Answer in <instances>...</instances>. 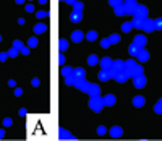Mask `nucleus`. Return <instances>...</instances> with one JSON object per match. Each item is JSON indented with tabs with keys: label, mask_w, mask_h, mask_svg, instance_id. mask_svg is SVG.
Here are the masks:
<instances>
[{
	"label": "nucleus",
	"mask_w": 162,
	"mask_h": 141,
	"mask_svg": "<svg viewBox=\"0 0 162 141\" xmlns=\"http://www.w3.org/2000/svg\"><path fill=\"white\" fill-rule=\"evenodd\" d=\"M89 107H91V110H92V112L99 114V112L106 107V104H104V97H101V96H91Z\"/></svg>",
	"instance_id": "obj_1"
},
{
	"label": "nucleus",
	"mask_w": 162,
	"mask_h": 141,
	"mask_svg": "<svg viewBox=\"0 0 162 141\" xmlns=\"http://www.w3.org/2000/svg\"><path fill=\"white\" fill-rule=\"evenodd\" d=\"M73 86H76V88H78L81 92H88V91H89L91 83H88L84 78H76V81H75V84H73Z\"/></svg>",
	"instance_id": "obj_2"
},
{
	"label": "nucleus",
	"mask_w": 162,
	"mask_h": 141,
	"mask_svg": "<svg viewBox=\"0 0 162 141\" xmlns=\"http://www.w3.org/2000/svg\"><path fill=\"white\" fill-rule=\"evenodd\" d=\"M123 5H125V10H127V15H135L136 7H138L136 0H125Z\"/></svg>",
	"instance_id": "obj_3"
},
{
	"label": "nucleus",
	"mask_w": 162,
	"mask_h": 141,
	"mask_svg": "<svg viewBox=\"0 0 162 141\" xmlns=\"http://www.w3.org/2000/svg\"><path fill=\"white\" fill-rule=\"evenodd\" d=\"M136 65H138V63H136L135 60H127V62H125V72H127V75H128V76L133 78V73H135Z\"/></svg>",
	"instance_id": "obj_4"
},
{
	"label": "nucleus",
	"mask_w": 162,
	"mask_h": 141,
	"mask_svg": "<svg viewBox=\"0 0 162 141\" xmlns=\"http://www.w3.org/2000/svg\"><path fill=\"white\" fill-rule=\"evenodd\" d=\"M133 84H135V88L141 89L146 86V76L144 75H140V76H133Z\"/></svg>",
	"instance_id": "obj_5"
},
{
	"label": "nucleus",
	"mask_w": 162,
	"mask_h": 141,
	"mask_svg": "<svg viewBox=\"0 0 162 141\" xmlns=\"http://www.w3.org/2000/svg\"><path fill=\"white\" fill-rule=\"evenodd\" d=\"M133 16H138V18H143L146 19L147 18V7H144V5H138L136 7V12Z\"/></svg>",
	"instance_id": "obj_6"
},
{
	"label": "nucleus",
	"mask_w": 162,
	"mask_h": 141,
	"mask_svg": "<svg viewBox=\"0 0 162 141\" xmlns=\"http://www.w3.org/2000/svg\"><path fill=\"white\" fill-rule=\"evenodd\" d=\"M154 29H156V21H154V19H149V18L144 19L143 31H146V33H152Z\"/></svg>",
	"instance_id": "obj_7"
},
{
	"label": "nucleus",
	"mask_w": 162,
	"mask_h": 141,
	"mask_svg": "<svg viewBox=\"0 0 162 141\" xmlns=\"http://www.w3.org/2000/svg\"><path fill=\"white\" fill-rule=\"evenodd\" d=\"M146 42H147V39L144 38V36H141V34H138L135 39H133V44H135V46H138L140 49H143V47L146 46Z\"/></svg>",
	"instance_id": "obj_8"
},
{
	"label": "nucleus",
	"mask_w": 162,
	"mask_h": 141,
	"mask_svg": "<svg viewBox=\"0 0 162 141\" xmlns=\"http://www.w3.org/2000/svg\"><path fill=\"white\" fill-rule=\"evenodd\" d=\"M136 57H138V60H140L141 63H143V62H147V60H149V52L143 47V49H140V52H138Z\"/></svg>",
	"instance_id": "obj_9"
},
{
	"label": "nucleus",
	"mask_w": 162,
	"mask_h": 141,
	"mask_svg": "<svg viewBox=\"0 0 162 141\" xmlns=\"http://www.w3.org/2000/svg\"><path fill=\"white\" fill-rule=\"evenodd\" d=\"M128 78H130V76L127 75V72L123 70V72L115 73V76H113V80H115V81H118V83H125V81L128 80Z\"/></svg>",
	"instance_id": "obj_10"
},
{
	"label": "nucleus",
	"mask_w": 162,
	"mask_h": 141,
	"mask_svg": "<svg viewBox=\"0 0 162 141\" xmlns=\"http://www.w3.org/2000/svg\"><path fill=\"white\" fill-rule=\"evenodd\" d=\"M112 63H113V60H112V58H109V57H104L101 60L102 70H110V68H112Z\"/></svg>",
	"instance_id": "obj_11"
},
{
	"label": "nucleus",
	"mask_w": 162,
	"mask_h": 141,
	"mask_svg": "<svg viewBox=\"0 0 162 141\" xmlns=\"http://www.w3.org/2000/svg\"><path fill=\"white\" fill-rule=\"evenodd\" d=\"M115 96L113 94H107V96H104V104H106V107H112L113 104H115Z\"/></svg>",
	"instance_id": "obj_12"
},
{
	"label": "nucleus",
	"mask_w": 162,
	"mask_h": 141,
	"mask_svg": "<svg viewBox=\"0 0 162 141\" xmlns=\"http://www.w3.org/2000/svg\"><path fill=\"white\" fill-rule=\"evenodd\" d=\"M122 135H123V130H122L120 126H112V128H110V136L112 138H120Z\"/></svg>",
	"instance_id": "obj_13"
},
{
	"label": "nucleus",
	"mask_w": 162,
	"mask_h": 141,
	"mask_svg": "<svg viewBox=\"0 0 162 141\" xmlns=\"http://www.w3.org/2000/svg\"><path fill=\"white\" fill-rule=\"evenodd\" d=\"M83 38H84V34L81 33V31H73L72 33V41L73 42H81Z\"/></svg>",
	"instance_id": "obj_14"
},
{
	"label": "nucleus",
	"mask_w": 162,
	"mask_h": 141,
	"mask_svg": "<svg viewBox=\"0 0 162 141\" xmlns=\"http://www.w3.org/2000/svg\"><path fill=\"white\" fill-rule=\"evenodd\" d=\"M131 23H133V28H136V29H143L144 19H143V18H138V16H135Z\"/></svg>",
	"instance_id": "obj_15"
},
{
	"label": "nucleus",
	"mask_w": 162,
	"mask_h": 141,
	"mask_svg": "<svg viewBox=\"0 0 162 141\" xmlns=\"http://www.w3.org/2000/svg\"><path fill=\"white\" fill-rule=\"evenodd\" d=\"M144 102H146V101H144L143 96H135V97H133V106L135 107H143Z\"/></svg>",
	"instance_id": "obj_16"
},
{
	"label": "nucleus",
	"mask_w": 162,
	"mask_h": 141,
	"mask_svg": "<svg viewBox=\"0 0 162 141\" xmlns=\"http://www.w3.org/2000/svg\"><path fill=\"white\" fill-rule=\"evenodd\" d=\"M113 13L117 16H123V15H127V10H125V5L122 3V5H117V7L113 8Z\"/></svg>",
	"instance_id": "obj_17"
},
{
	"label": "nucleus",
	"mask_w": 162,
	"mask_h": 141,
	"mask_svg": "<svg viewBox=\"0 0 162 141\" xmlns=\"http://www.w3.org/2000/svg\"><path fill=\"white\" fill-rule=\"evenodd\" d=\"M97 78L101 81H109L112 76H110V73L107 72V70H101V72H99V75H97Z\"/></svg>",
	"instance_id": "obj_18"
},
{
	"label": "nucleus",
	"mask_w": 162,
	"mask_h": 141,
	"mask_svg": "<svg viewBox=\"0 0 162 141\" xmlns=\"http://www.w3.org/2000/svg\"><path fill=\"white\" fill-rule=\"evenodd\" d=\"M99 92H101V88H99L97 84H91L89 86V91H88L89 96H99Z\"/></svg>",
	"instance_id": "obj_19"
},
{
	"label": "nucleus",
	"mask_w": 162,
	"mask_h": 141,
	"mask_svg": "<svg viewBox=\"0 0 162 141\" xmlns=\"http://www.w3.org/2000/svg\"><path fill=\"white\" fill-rule=\"evenodd\" d=\"M70 19H72L73 23H79V21L83 19V15H81V12H73L72 15H70Z\"/></svg>",
	"instance_id": "obj_20"
},
{
	"label": "nucleus",
	"mask_w": 162,
	"mask_h": 141,
	"mask_svg": "<svg viewBox=\"0 0 162 141\" xmlns=\"http://www.w3.org/2000/svg\"><path fill=\"white\" fill-rule=\"evenodd\" d=\"M58 138H60V140H72V135L68 133L67 130H63V128H60L58 130Z\"/></svg>",
	"instance_id": "obj_21"
},
{
	"label": "nucleus",
	"mask_w": 162,
	"mask_h": 141,
	"mask_svg": "<svg viewBox=\"0 0 162 141\" xmlns=\"http://www.w3.org/2000/svg\"><path fill=\"white\" fill-rule=\"evenodd\" d=\"M45 29H47V26H45L44 23H38L34 26V33H36V34H42V33H45Z\"/></svg>",
	"instance_id": "obj_22"
},
{
	"label": "nucleus",
	"mask_w": 162,
	"mask_h": 141,
	"mask_svg": "<svg viewBox=\"0 0 162 141\" xmlns=\"http://www.w3.org/2000/svg\"><path fill=\"white\" fill-rule=\"evenodd\" d=\"M138 52H140V47L138 46H135V44H130V47H128V53L130 55H138Z\"/></svg>",
	"instance_id": "obj_23"
},
{
	"label": "nucleus",
	"mask_w": 162,
	"mask_h": 141,
	"mask_svg": "<svg viewBox=\"0 0 162 141\" xmlns=\"http://www.w3.org/2000/svg\"><path fill=\"white\" fill-rule=\"evenodd\" d=\"M73 73H75L76 78H84V76H86V70H84V68H75V70H73Z\"/></svg>",
	"instance_id": "obj_24"
},
{
	"label": "nucleus",
	"mask_w": 162,
	"mask_h": 141,
	"mask_svg": "<svg viewBox=\"0 0 162 141\" xmlns=\"http://www.w3.org/2000/svg\"><path fill=\"white\" fill-rule=\"evenodd\" d=\"M67 49H68V41L60 39V41H58V50H60V52H65Z\"/></svg>",
	"instance_id": "obj_25"
},
{
	"label": "nucleus",
	"mask_w": 162,
	"mask_h": 141,
	"mask_svg": "<svg viewBox=\"0 0 162 141\" xmlns=\"http://www.w3.org/2000/svg\"><path fill=\"white\" fill-rule=\"evenodd\" d=\"M131 29H133V23H130V21L122 24V31H123V33H130Z\"/></svg>",
	"instance_id": "obj_26"
},
{
	"label": "nucleus",
	"mask_w": 162,
	"mask_h": 141,
	"mask_svg": "<svg viewBox=\"0 0 162 141\" xmlns=\"http://www.w3.org/2000/svg\"><path fill=\"white\" fill-rule=\"evenodd\" d=\"M62 75H63L65 78L72 76V75H73V70L70 68V67H63V68H62Z\"/></svg>",
	"instance_id": "obj_27"
},
{
	"label": "nucleus",
	"mask_w": 162,
	"mask_h": 141,
	"mask_svg": "<svg viewBox=\"0 0 162 141\" xmlns=\"http://www.w3.org/2000/svg\"><path fill=\"white\" fill-rule=\"evenodd\" d=\"M86 39H88V41H91V42L96 41V39H97V33H96V31H89V33L86 34Z\"/></svg>",
	"instance_id": "obj_28"
},
{
	"label": "nucleus",
	"mask_w": 162,
	"mask_h": 141,
	"mask_svg": "<svg viewBox=\"0 0 162 141\" xmlns=\"http://www.w3.org/2000/svg\"><path fill=\"white\" fill-rule=\"evenodd\" d=\"M109 41H110V44H118V42H120V36L118 34H110Z\"/></svg>",
	"instance_id": "obj_29"
},
{
	"label": "nucleus",
	"mask_w": 162,
	"mask_h": 141,
	"mask_svg": "<svg viewBox=\"0 0 162 141\" xmlns=\"http://www.w3.org/2000/svg\"><path fill=\"white\" fill-rule=\"evenodd\" d=\"M154 112H156V114H162V97L157 101V104L154 106Z\"/></svg>",
	"instance_id": "obj_30"
},
{
	"label": "nucleus",
	"mask_w": 162,
	"mask_h": 141,
	"mask_svg": "<svg viewBox=\"0 0 162 141\" xmlns=\"http://www.w3.org/2000/svg\"><path fill=\"white\" fill-rule=\"evenodd\" d=\"M75 81H76V76H75V73H73L72 76L65 78V84H68V86H72V84H75Z\"/></svg>",
	"instance_id": "obj_31"
},
{
	"label": "nucleus",
	"mask_w": 162,
	"mask_h": 141,
	"mask_svg": "<svg viewBox=\"0 0 162 141\" xmlns=\"http://www.w3.org/2000/svg\"><path fill=\"white\" fill-rule=\"evenodd\" d=\"M18 53H19V50H18V49H16V47H11V49H10V50H8V57H11V58H15V57H16V55H18Z\"/></svg>",
	"instance_id": "obj_32"
},
{
	"label": "nucleus",
	"mask_w": 162,
	"mask_h": 141,
	"mask_svg": "<svg viewBox=\"0 0 162 141\" xmlns=\"http://www.w3.org/2000/svg\"><path fill=\"white\" fill-rule=\"evenodd\" d=\"M140 75H144L143 67H141V65H136V68H135V73H133V76H140Z\"/></svg>",
	"instance_id": "obj_33"
},
{
	"label": "nucleus",
	"mask_w": 162,
	"mask_h": 141,
	"mask_svg": "<svg viewBox=\"0 0 162 141\" xmlns=\"http://www.w3.org/2000/svg\"><path fill=\"white\" fill-rule=\"evenodd\" d=\"M97 57H96V55H89V57H88V65H91V67H92V65H96L97 63Z\"/></svg>",
	"instance_id": "obj_34"
},
{
	"label": "nucleus",
	"mask_w": 162,
	"mask_h": 141,
	"mask_svg": "<svg viewBox=\"0 0 162 141\" xmlns=\"http://www.w3.org/2000/svg\"><path fill=\"white\" fill-rule=\"evenodd\" d=\"M73 12H83V2H76L73 5Z\"/></svg>",
	"instance_id": "obj_35"
},
{
	"label": "nucleus",
	"mask_w": 162,
	"mask_h": 141,
	"mask_svg": "<svg viewBox=\"0 0 162 141\" xmlns=\"http://www.w3.org/2000/svg\"><path fill=\"white\" fill-rule=\"evenodd\" d=\"M36 46H38V39H36V38L28 39V47H36Z\"/></svg>",
	"instance_id": "obj_36"
},
{
	"label": "nucleus",
	"mask_w": 162,
	"mask_h": 141,
	"mask_svg": "<svg viewBox=\"0 0 162 141\" xmlns=\"http://www.w3.org/2000/svg\"><path fill=\"white\" fill-rule=\"evenodd\" d=\"M106 133H107V128L104 125L97 126V135H101V136H102V135H106Z\"/></svg>",
	"instance_id": "obj_37"
},
{
	"label": "nucleus",
	"mask_w": 162,
	"mask_h": 141,
	"mask_svg": "<svg viewBox=\"0 0 162 141\" xmlns=\"http://www.w3.org/2000/svg\"><path fill=\"white\" fill-rule=\"evenodd\" d=\"M109 3L112 5L113 8H115L117 5H122V3H123V0H109Z\"/></svg>",
	"instance_id": "obj_38"
},
{
	"label": "nucleus",
	"mask_w": 162,
	"mask_h": 141,
	"mask_svg": "<svg viewBox=\"0 0 162 141\" xmlns=\"http://www.w3.org/2000/svg\"><path fill=\"white\" fill-rule=\"evenodd\" d=\"M154 21H156V29L162 31V18H157V19H154Z\"/></svg>",
	"instance_id": "obj_39"
},
{
	"label": "nucleus",
	"mask_w": 162,
	"mask_h": 141,
	"mask_svg": "<svg viewBox=\"0 0 162 141\" xmlns=\"http://www.w3.org/2000/svg\"><path fill=\"white\" fill-rule=\"evenodd\" d=\"M101 46L104 47V49H107V47L110 46V41H109V38H107V39H102V41H101Z\"/></svg>",
	"instance_id": "obj_40"
},
{
	"label": "nucleus",
	"mask_w": 162,
	"mask_h": 141,
	"mask_svg": "<svg viewBox=\"0 0 162 141\" xmlns=\"http://www.w3.org/2000/svg\"><path fill=\"white\" fill-rule=\"evenodd\" d=\"M19 53H23V55H29V47L23 46L21 49H19Z\"/></svg>",
	"instance_id": "obj_41"
},
{
	"label": "nucleus",
	"mask_w": 162,
	"mask_h": 141,
	"mask_svg": "<svg viewBox=\"0 0 162 141\" xmlns=\"http://www.w3.org/2000/svg\"><path fill=\"white\" fill-rule=\"evenodd\" d=\"M47 15H49L47 12H36V16H38V18H45Z\"/></svg>",
	"instance_id": "obj_42"
},
{
	"label": "nucleus",
	"mask_w": 162,
	"mask_h": 141,
	"mask_svg": "<svg viewBox=\"0 0 162 141\" xmlns=\"http://www.w3.org/2000/svg\"><path fill=\"white\" fill-rule=\"evenodd\" d=\"M13 47H16V49H21V47H23V42L21 41H15V42H13Z\"/></svg>",
	"instance_id": "obj_43"
},
{
	"label": "nucleus",
	"mask_w": 162,
	"mask_h": 141,
	"mask_svg": "<svg viewBox=\"0 0 162 141\" xmlns=\"http://www.w3.org/2000/svg\"><path fill=\"white\" fill-rule=\"evenodd\" d=\"M7 57H8V52H2V53H0V62H5V60H7Z\"/></svg>",
	"instance_id": "obj_44"
},
{
	"label": "nucleus",
	"mask_w": 162,
	"mask_h": 141,
	"mask_svg": "<svg viewBox=\"0 0 162 141\" xmlns=\"http://www.w3.org/2000/svg\"><path fill=\"white\" fill-rule=\"evenodd\" d=\"M31 84H33L34 88H38V86H39V80H38V78H33V81H31Z\"/></svg>",
	"instance_id": "obj_45"
},
{
	"label": "nucleus",
	"mask_w": 162,
	"mask_h": 141,
	"mask_svg": "<svg viewBox=\"0 0 162 141\" xmlns=\"http://www.w3.org/2000/svg\"><path fill=\"white\" fill-rule=\"evenodd\" d=\"M11 123H13V122H11V118H5V120H3V125L5 126H10Z\"/></svg>",
	"instance_id": "obj_46"
},
{
	"label": "nucleus",
	"mask_w": 162,
	"mask_h": 141,
	"mask_svg": "<svg viewBox=\"0 0 162 141\" xmlns=\"http://www.w3.org/2000/svg\"><path fill=\"white\" fill-rule=\"evenodd\" d=\"M21 94H23V89H21V88H16V89H15V96H18V97H19Z\"/></svg>",
	"instance_id": "obj_47"
},
{
	"label": "nucleus",
	"mask_w": 162,
	"mask_h": 141,
	"mask_svg": "<svg viewBox=\"0 0 162 141\" xmlns=\"http://www.w3.org/2000/svg\"><path fill=\"white\" fill-rule=\"evenodd\" d=\"M63 62H65V57H63V53H60V55H58V63L63 65Z\"/></svg>",
	"instance_id": "obj_48"
},
{
	"label": "nucleus",
	"mask_w": 162,
	"mask_h": 141,
	"mask_svg": "<svg viewBox=\"0 0 162 141\" xmlns=\"http://www.w3.org/2000/svg\"><path fill=\"white\" fill-rule=\"evenodd\" d=\"M78 0H65V3H68V5H75Z\"/></svg>",
	"instance_id": "obj_49"
},
{
	"label": "nucleus",
	"mask_w": 162,
	"mask_h": 141,
	"mask_svg": "<svg viewBox=\"0 0 162 141\" xmlns=\"http://www.w3.org/2000/svg\"><path fill=\"white\" fill-rule=\"evenodd\" d=\"M26 12H34V7H33V5H26Z\"/></svg>",
	"instance_id": "obj_50"
},
{
	"label": "nucleus",
	"mask_w": 162,
	"mask_h": 141,
	"mask_svg": "<svg viewBox=\"0 0 162 141\" xmlns=\"http://www.w3.org/2000/svg\"><path fill=\"white\" fill-rule=\"evenodd\" d=\"M15 81H13V80H10V81H8V86H10V88H13V86H15Z\"/></svg>",
	"instance_id": "obj_51"
},
{
	"label": "nucleus",
	"mask_w": 162,
	"mask_h": 141,
	"mask_svg": "<svg viewBox=\"0 0 162 141\" xmlns=\"http://www.w3.org/2000/svg\"><path fill=\"white\" fill-rule=\"evenodd\" d=\"M19 115H21V117H24V115H26V109H21V110H19Z\"/></svg>",
	"instance_id": "obj_52"
},
{
	"label": "nucleus",
	"mask_w": 162,
	"mask_h": 141,
	"mask_svg": "<svg viewBox=\"0 0 162 141\" xmlns=\"http://www.w3.org/2000/svg\"><path fill=\"white\" fill-rule=\"evenodd\" d=\"M5 136V131H3V130H0V138H3Z\"/></svg>",
	"instance_id": "obj_53"
},
{
	"label": "nucleus",
	"mask_w": 162,
	"mask_h": 141,
	"mask_svg": "<svg viewBox=\"0 0 162 141\" xmlns=\"http://www.w3.org/2000/svg\"><path fill=\"white\" fill-rule=\"evenodd\" d=\"M16 3H24V0H16Z\"/></svg>",
	"instance_id": "obj_54"
},
{
	"label": "nucleus",
	"mask_w": 162,
	"mask_h": 141,
	"mask_svg": "<svg viewBox=\"0 0 162 141\" xmlns=\"http://www.w3.org/2000/svg\"><path fill=\"white\" fill-rule=\"evenodd\" d=\"M0 42H2V36H0Z\"/></svg>",
	"instance_id": "obj_55"
},
{
	"label": "nucleus",
	"mask_w": 162,
	"mask_h": 141,
	"mask_svg": "<svg viewBox=\"0 0 162 141\" xmlns=\"http://www.w3.org/2000/svg\"><path fill=\"white\" fill-rule=\"evenodd\" d=\"M60 2H65V0H60Z\"/></svg>",
	"instance_id": "obj_56"
}]
</instances>
